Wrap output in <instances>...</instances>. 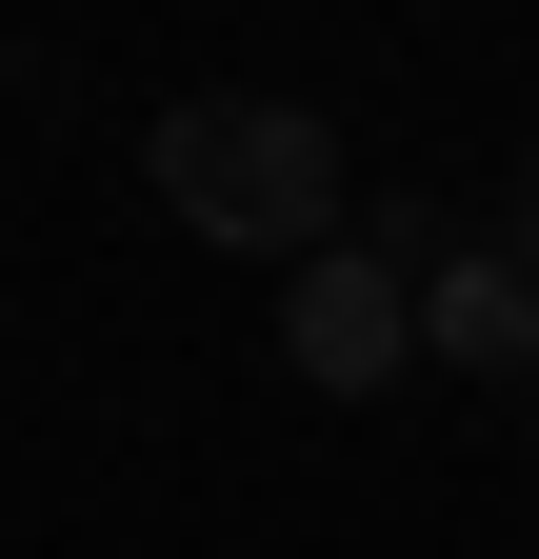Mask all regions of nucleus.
<instances>
[{
	"mask_svg": "<svg viewBox=\"0 0 539 559\" xmlns=\"http://www.w3.org/2000/svg\"><path fill=\"white\" fill-rule=\"evenodd\" d=\"M160 200H180V240H220V260H320L340 240V120L320 100H160Z\"/></svg>",
	"mask_w": 539,
	"mask_h": 559,
	"instance_id": "nucleus-1",
	"label": "nucleus"
},
{
	"mask_svg": "<svg viewBox=\"0 0 539 559\" xmlns=\"http://www.w3.org/2000/svg\"><path fill=\"white\" fill-rule=\"evenodd\" d=\"M280 360H300L320 400H380L399 360H420V280H399L380 240H320V260L280 280Z\"/></svg>",
	"mask_w": 539,
	"mask_h": 559,
	"instance_id": "nucleus-2",
	"label": "nucleus"
},
{
	"mask_svg": "<svg viewBox=\"0 0 539 559\" xmlns=\"http://www.w3.org/2000/svg\"><path fill=\"white\" fill-rule=\"evenodd\" d=\"M420 360H459V380H539V280H519L500 240H440V260H420Z\"/></svg>",
	"mask_w": 539,
	"mask_h": 559,
	"instance_id": "nucleus-3",
	"label": "nucleus"
},
{
	"mask_svg": "<svg viewBox=\"0 0 539 559\" xmlns=\"http://www.w3.org/2000/svg\"><path fill=\"white\" fill-rule=\"evenodd\" d=\"M500 260H519V280H539V160H519V200H500Z\"/></svg>",
	"mask_w": 539,
	"mask_h": 559,
	"instance_id": "nucleus-4",
	"label": "nucleus"
}]
</instances>
